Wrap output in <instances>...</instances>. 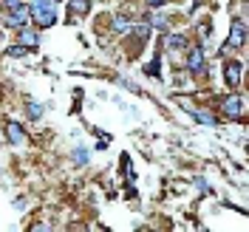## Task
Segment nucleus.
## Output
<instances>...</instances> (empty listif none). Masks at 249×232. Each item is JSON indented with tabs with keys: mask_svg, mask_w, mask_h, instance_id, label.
I'll return each mask as SVG.
<instances>
[{
	"mask_svg": "<svg viewBox=\"0 0 249 232\" xmlns=\"http://www.w3.org/2000/svg\"><path fill=\"white\" fill-rule=\"evenodd\" d=\"M54 0H31V20L40 26V29H48L57 23V15H54Z\"/></svg>",
	"mask_w": 249,
	"mask_h": 232,
	"instance_id": "nucleus-1",
	"label": "nucleus"
},
{
	"mask_svg": "<svg viewBox=\"0 0 249 232\" xmlns=\"http://www.w3.org/2000/svg\"><path fill=\"white\" fill-rule=\"evenodd\" d=\"M31 20V9H26V3H17L9 9V17H6V26L12 29H20V26H29Z\"/></svg>",
	"mask_w": 249,
	"mask_h": 232,
	"instance_id": "nucleus-2",
	"label": "nucleus"
},
{
	"mask_svg": "<svg viewBox=\"0 0 249 232\" xmlns=\"http://www.w3.org/2000/svg\"><path fill=\"white\" fill-rule=\"evenodd\" d=\"M247 43V23H244V17H238L232 23V31H230V46L241 48Z\"/></svg>",
	"mask_w": 249,
	"mask_h": 232,
	"instance_id": "nucleus-3",
	"label": "nucleus"
},
{
	"mask_svg": "<svg viewBox=\"0 0 249 232\" xmlns=\"http://www.w3.org/2000/svg\"><path fill=\"white\" fill-rule=\"evenodd\" d=\"M221 110H224L230 119H238V116H241V110H244V102H241V96H235V93H232V96H227V99L221 102Z\"/></svg>",
	"mask_w": 249,
	"mask_h": 232,
	"instance_id": "nucleus-4",
	"label": "nucleus"
},
{
	"mask_svg": "<svg viewBox=\"0 0 249 232\" xmlns=\"http://www.w3.org/2000/svg\"><path fill=\"white\" fill-rule=\"evenodd\" d=\"M187 68H190L193 74H201L204 71V48H193V51H190V57H187Z\"/></svg>",
	"mask_w": 249,
	"mask_h": 232,
	"instance_id": "nucleus-5",
	"label": "nucleus"
},
{
	"mask_svg": "<svg viewBox=\"0 0 249 232\" xmlns=\"http://www.w3.org/2000/svg\"><path fill=\"white\" fill-rule=\"evenodd\" d=\"M224 79H227L230 88H238V82H241V62H227V68H224Z\"/></svg>",
	"mask_w": 249,
	"mask_h": 232,
	"instance_id": "nucleus-6",
	"label": "nucleus"
},
{
	"mask_svg": "<svg viewBox=\"0 0 249 232\" xmlns=\"http://www.w3.org/2000/svg\"><path fill=\"white\" fill-rule=\"evenodd\" d=\"M91 12V0H71L68 3V17H82Z\"/></svg>",
	"mask_w": 249,
	"mask_h": 232,
	"instance_id": "nucleus-7",
	"label": "nucleus"
},
{
	"mask_svg": "<svg viewBox=\"0 0 249 232\" xmlns=\"http://www.w3.org/2000/svg\"><path fill=\"white\" fill-rule=\"evenodd\" d=\"M40 43V37H37V31L29 29V26H20V46H26V48H34Z\"/></svg>",
	"mask_w": 249,
	"mask_h": 232,
	"instance_id": "nucleus-8",
	"label": "nucleus"
},
{
	"mask_svg": "<svg viewBox=\"0 0 249 232\" xmlns=\"http://www.w3.org/2000/svg\"><path fill=\"white\" fill-rule=\"evenodd\" d=\"M6 133H9V142H12V144H20V142H23V127L17 122L6 125Z\"/></svg>",
	"mask_w": 249,
	"mask_h": 232,
	"instance_id": "nucleus-9",
	"label": "nucleus"
},
{
	"mask_svg": "<svg viewBox=\"0 0 249 232\" xmlns=\"http://www.w3.org/2000/svg\"><path fill=\"white\" fill-rule=\"evenodd\" d=\"M184 46H187V40L181 34H170L167 37V48H184Z\"/></svg>",
	"mask_w": 249,
	"mask_h": 232,
	"instance_id": "nucleus-10",
	"label": "nucleus"
},
{
	"mask_svg": "<svg viewBox=\"0 0 249 232\" xmlns=\"http://www.w3.org/2000/svg\"><path fill=\"white\" fill-rule=\"evenodd\" d=\"M193 116L198 119L201 125H215V116L213 113H204V110H193Z\"/></svg>",
	"mask_w": 249,
	"mask_h": 232,
	"instance_id": "nucleus-11",
	"label": "nucleus"
},
{
	"mask_svg": "<svg viewBox=\"0 0 249 232\" xmlns=\"http://www.w3.org/2000/svg\"><path fill=\"white\" fill-rule=\"evenodd\" d=\"M113 31H116V34H124V31H130V23H127L124 17H116V20H113Z\"/></svg>",
	"mask_w": 249,
	"mask_h": 232,
	"instance_id": "nucleus-12",
	"label": "nucleus"
},
{
	"mask_svg": "<svg viewBox=\"0 0 249 232\" xmlns=\"http://www.w3.org/2000/svg\"><path fill=\"white\" fill-rule=\"evenodd\" d=\"M29 116H31V119H40V116H43V105H37V102H29Z\"/></svg>",
	"mask_w": 249,
	"mask_h": 232,
	"instance_id": "nucleus-13",
	"label": "nucleus"
},
{
	"mask_svg": "<svg viewBox=\"0 0 249 232\" xmlns=\"http://www.w3.org/2000/svg\"><path fill=\"white\" fill-rule=\"evenodd\" d=\"M74 161H77V164H85V161H88V150H85V147H77V150H74Z\"/></svg>",
	"mask_w": 249,
	"mask_h": 232,
	"instance_id": "nucleus-14",
	"label": "nucleus"
},
{
	"mask_svg": "<svg viewBox=\"0 0 249 232\" xmlns=\"http://www.w3.org/2000/svg\"><path fill=\"white\" fill-rule=\"evenodd\" d=\"M133 31H136V34H139L142 40H144V37L150 34V26H147V23H136V26H133Z\"/></svg>",
	"mask_w": 249,
	"mask_h": 232,
	"instance_id": "nucleus-15",
	"label": "nucleus"
},
{
	"mask_svg": "<svg viewBox=\"0 0 249 232\" xmlns=\"http://www.w3.org/2000/svg\"><path fill=\"white\" fill-rule=\"evenodd\" d=\"M6 54H9V57H23V54H26V46H12Z\"/></svg>",
	"mask_w": 249,
	"mask_h": 232,
	"instance_id": "nucleus-16",
	"label": "nucleus"
},
{
	"mask_svg": "<svg viewBox=\"0 0 249 232\" xmlns=\"http://www.w3.org/2000/svg\"><path fill=\"white\" fill-rule=\"evenodd\" d=\"M156 65H159V62H150V65H147V74H150V77H159V68H156Z\"/></svg>",
	"mask_w": 249,
	"mask_h": 232,
	"instance_id": "nucleus-17",
	"label": "nucleus"
},
{
	"mask_svg": "<svg viewBox=\"0 0 249 232\" xmlns=\"http://www.w3.org/2000/svg\"><path fill=\"white\" fill-rule=\"evenodd\" d=\"M6 3V9H12V6H17V3H23V0H3Z\"/></svg>",
	"mask_w": 249,
	"mask_h": 232,
	"instance_id": "nucleus-18",
	"label": "nucleus"
},
{
	"mask_svg": "<svg viewBox=\"0 0 249 232\" xmlns=\"http://www.w3.org/2000/svg\"><path fill=\"white\" fill-rule=\"evenodd\" d=\"M147 3H150V6H153V9H156V6H161L164 0H147Z\"/></svg>",
	"mask_w": 249,
	"mask_h": 232,
	"instance_id": "nucleus-19",
	"label": "nucleus"
}]
</instances>
